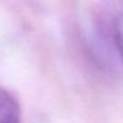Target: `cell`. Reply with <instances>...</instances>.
Segmentation results:
<instances>
[{"label":"cell","instance_id":"cell-2","mask_svg":"<svg viewBox=\"0 0 123 123\" xmlns=\"http://www.w3.org/2000/svg\"><path fill=\"white\" fill-rule=\"evenodd\" d=\"M113 33H114V43L117 46V51L123 58V0H114Z\"/></svg>","mask_w":123,"mask_h":123},{"label":"cell","instance_id":"cell-1","mask_svg":"<svg viewBox=\"0 0 123 123\" xmlns=\"http://www.w3.org/2000/svg\"><path fill=\"white\" fill-rule=\"evenodd\" d=\"M0 123H20V107L16 98L0 88Z\"/></svg>","mask_w":123,"mask_h":123}]
</instances>
